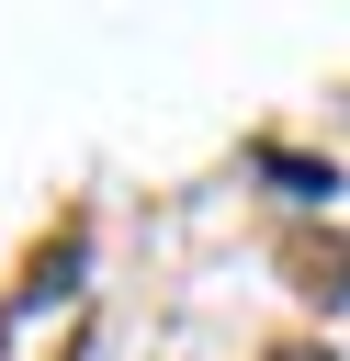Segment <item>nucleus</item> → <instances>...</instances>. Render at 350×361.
<instances>
[{"instance_id":"f257e3e1","label":"nucleus","mask_w":350,"mask_h":361,"mask_svg":"<svg viewBox=\"0 0 350 361\" xmlns=\"http://www.w3.org/2000/svg\"><path fill=\"white\" fill-rule=\"evenodd\" d=\"M282 271H294V293L350 305V248H339V237H282Z\"/></svg>"},{"instance_id":"f03ea898","label":"nucleus","mask_w":350,"mask_h":361,"mask_svg":"<svg viewBox=\"0 0 350 361\" xmlns=\"http://www.w3.org/2000/svg\"><path fill=\"white\" fill-rule=\"evenodd\" d=\"M260 361H339V350H327V338H271Z\"/></svg>"},{"instance_id":"7ed1b4c3","label":"nucleus","mask_w":350,"mask_h":361,"mask_svg":"<svg viewBox=\"0 0 350 361\" xmlns=\"http://www.w3.org/2000/svg\"><path fill=\"white\" fill-rule=\"evenodd\" d=\"M0 338H11V316H0Z\"/></svg>"}]
</instances>
